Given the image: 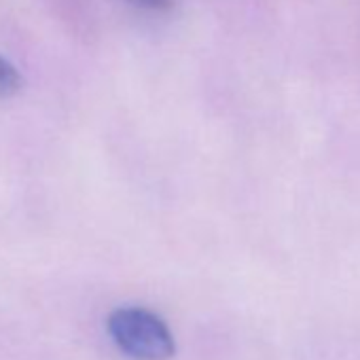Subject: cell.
Segmentation results:
<instances>
[{
    "label": "cell",
    "mask_w": 360,
    "mask_h": 360,
    "mask_svg": "<svg viewBox=\"0 0 360 360\" xmlns=\"http://www.w3.org/2000/svg\"><path fill=\"white\" fill-rule=\"evenodd\" d=\"M108 333L131 360H169L174 337L165 322L142 307H121L108 316Z\"/></svg>",
    "instance_id": "obj_1"
},
{
    "label": "cell",
    "mask_w": 360,
    "mask_h": 360,
    "mask_svg": "<svg viewBox=\"0 0 360 360\" xmlns=\"http://www.w3.org/2000/svg\"><path fill=\"white\" fill-rule=\"evenodd\" d=\"M144 3H148V5H165L167 0H144Z\"/></svg>",
    "instance_id": "obj_3"
},
{
    "label": "cell",
    "mask_w": 360,
    "mask_h": 360,
    "mask_svg": "<svg viewBox=\"0 0 360 360\" xmlns=\"http://www.w3.org/2000/svg\"><path fill=\"white\" fill-rule=\"evenodd\" d=\"M22 87V75L20 70L0 56V96H11Z\"/></svg>",
    "instance_id": "obj_2"
}]
</instances>
